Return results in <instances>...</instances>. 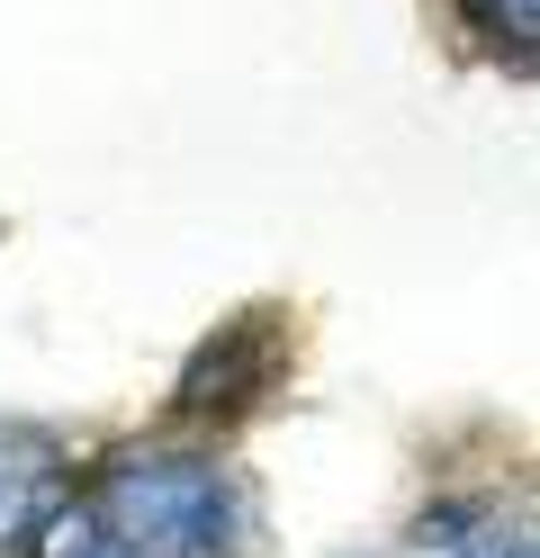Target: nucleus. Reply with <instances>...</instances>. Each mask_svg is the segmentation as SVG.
Segmentation results:
<instances>
[{
  "instance_id": "nucleus-1",
  "label": "nucleus",
  "mask_w": 540,
  "mask_h": 558,
  "mask_svg": "<svg viewBox=\"0 0 540 558\" xmlns=\"http://www.w3.org/2000/svg\"><path fill=\"white\" fill-rule=\"evenodd\" d=\"M99 532L135 558H235V486L190 450H135L99 477Z\"/></svg>"
},
{
  "instance_id": "nucleus-2",
  "label": "nucleus",
  "mask_w": 540,
  "mask_h": 558,
  "mask_svg": "<svg viewBox=\"0 0 540 558\" xmlns=\"http://www.w3.org/2000/svg\"><path fill=\"white\" fill-rule=\"evenodd\" d=\"M46 496H55V441L27 424H0V549L19 532H36Z\"/></svg>"
},
{
  "instance_id": "nucleus-3",
  "label": "nucleus",
  "mask_w": 540,
  "mask_h": 558,
  "mask_svg": "<svg viewBox=\"0 0 540 558\" xmlns=\"http://www.w3.org/2000/svg\"><path fill=\"white\" fill-rule=\"evenodd\" d=\"M423 549H442V558H531V532H514V522H495L478 505H451V513H423Z\"/></svg>"
},
{
  "instance_id": "nucleus-4",
  "label": "nucleus",
  "mask_w": 540,
  "mask_h": 558,
  "mask_svg": "<svg viewBox=\"0 0 540 558\" xmlns=\"http://www.w3.org/2000/svg\"><path fill=\"white\" fill-rule=\"evenodd\" d=\"M46 558H135V549H118L91 513H63V522H46Z\"/></svg>"
},
{
  "instance_id": "nucleus-5",
  "label": "nucleus",
  "mask_w": 540,
  "mask_h": 558,
  "mask_svg": "<svg viewBox=\"0 0 540 558\" xmlns=\"http://www.w3.org/2000/svg\"><path fill=\"white\" fill-rule=\"evenodd\" d=\"M468 10H478V27H495L514 46H531V27H540V0H468Z\"/></svg>"
}]
</instances>
